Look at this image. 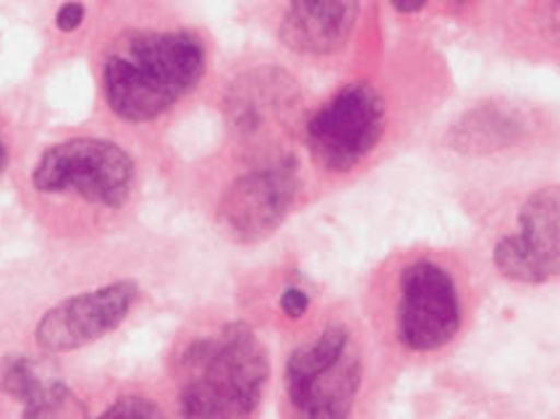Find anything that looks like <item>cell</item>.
Segmentation results:
<instances>
[{"instance_id": "obj_1", "label": "cell", "mask_w": 560, "mask_h": 419, "mask_svg": "<svg viewBox=\"0 0 560 419\" xmlns=\"http://www.w3.org/2000/svg\"><path fill=\"white\" fill-rule=\"evenodd\" d=\"M208 71V37L158 9L116 13L95 45L100 105L129 129H155L176 116Z\"/></svg>"}, {"instance_id": "obj_2", "label": "cell", "mask_w": 560, "mask_h": 419, "mask_svg": "<svg viewBox=\"0 0 560 419\" xmlns=\"http://www.w3.org/2000/svg\"><path fill=\"white\" fill-rule=\"evenodd\" d=\"M22 197L45 234L92 242L116 234L135 212L139 165L110 137H63L45 144L30 163Z\"/></svg>"}, {"instance_id": "obj_3", "label": "cell", "mask_w": 560, "mask_h": 419, "mask_svg": "<svg viewBox=\"0 0 560 419\" xmlns=\"http://www.w3.org/2000/svg\"><path fill=\"white\" fill-rule=\"evenodd\" d=\"M270 377V351L255 325L208 310L173 336L160 391L173 419H259Z\"/></svg>"}, {"instance_id": "obj_4", "label": "cell", "mask_w": 560, "mask_h": 419, "mask_svg": "<svg viewBox=\"0 0 560 419\" xmlns=\"http://www.w3.org/2000/svg\"><path fill=\"white\" fill-rule=\"evenodd\" d=\"M383 357L370 325L346 304L323 310L293 338L280 368L283 419H372Z\"/></svg>"}, {"instance_id": "obj_5", "label": "cell", "mask_w": 560, "mask_h": 419, "mask_svg": "<svg viewBox=\"0 0 560 419\" xmlns=\"http://www.w3.org/2000/svg\"><path fill=\"white\" fill-rule=\"evenodd\" d=\"M466 317L464 276L432 252L390 257L366 286L364 321L385 354H440L464 334Z\"/></svg>"}, {"instance_id": "obj_6", "label": "cell", "mask_w": 560, "mask_h": 419, "mask_svg": "<svg viewBox=\"0 0 560 419\" xmlns=\"http://www.w3.org/2000/svg\"><path fill=\"white\" fill-rule=\"evenodd\" d=\"M388 121V100L377 84H343L302 124V142L312 168L328 178L351 176L383 144Z\"/></svg>"}, {"instance_id": "obj_7", "label": "cell", "mask_w": 560, "mask_h": 419, "mask_svg": "<svg viewBox=\"0 0 560 419\" xmlns=\"http://www.w3.org/2000/svg\"><path fill=\"white\" fill-rule=\"evenodd\" d=\"M302 195V171L296 158L280 155L246 163L242 173L220 191L215 221L236 244H257L276 234Z\"/></svg>"}, {"instance_id": "obj_8", "label": "cell", "mask_w": 560, "mask_h": 419, "mask_svg": "<svg viewBox=\"0 0 560 419\" xmlns=\"http://www.w3.org/2000/svg\"><path fill=\"white\" fill-rule=\"evenodd\" d=\"M296 110V82L276 66L246 71L229 86L223 100L225 124L236 148L244 150L246 163L289 155L280 137L291 129Z\"/></svg>"}, {"instance_id": "obj_9", "label": "cell", "mask_w": 560, "mask_h": 419, "mask_svg": "<svg viewBox=\"0 0 560 419\" xmlns=\"http://www.w3.org/2000/svg\"><path fill=\"white\" fill-rule=\"evenodd\" d=\"M492 265L513 283L539 286L560 276V184L532 189L492 244Z\"/></svg>"}, {"instance_id": "obj_10", "label": "cell", "mask_w": 560, "mask_h": 419, "mask_svg": "<svg viewBox=\"0 0 560 419\" xmlns=\"http://www.w3.org/2000/svg\"><path fill=\"white\" fill-rule=\"evenodd\" d=\"M362 16V0H283L276 35L293 56L328 61L349 48Z\"/></svg>"}, {"instance_id": "obj_11", "label": "cell", "mask_w": 560, "mask_h": 419, "mask_svg": "<svg viewBox=\"0 0 560 419\" xmlns=\"http://www.w3.org/2000/svg\"><path fill=\"white\" fill-rule=\"evenodd\" d=\"M135 299L137 291L129 283L108 286L95 294L71 299L61 310L52 312L48 323L43 325L45 341L56 349H71V346L95 341L129 315Z\"/></svg>"}, {"instance_id": "obj_12", "label": "cell", "mask_w": 560, "mask_h": 419, "mask_svg": "<svg viewBox=\"0 0 560 419\" xmlns=\"http://www.w3.org/2000/svg\"><path fill=\"white\" fill-rule=\"evenodd\" d=\"M77 419H173L160 383L110 381L92 391Z\"/></svg>"}, {"instance_id": "obj_13", "label": "cell", "mask_w": 560, "mask_h": 419, "mask_svg": "<svg viewBox=\"0 0 560 419\" xmlns=\"http://www.w3.org/2000/svg\"><path fill=\"white\" fill-rule=\"evenodd\" d=\"M82 22H84V5L82 3H66L63 9L58 11V30L73 32Z\"/></svg>"}, {"instance_id": "obj_14", "label": "cell", "mask_w": 560, "mask_h": 419, "mask_svg": "<svg viewBox=\"0 0 560 419\" xmlns=\"http://www.w3.org/2000/svg\"><path fill=\"white\" fill-rule=\"evenodd\" d=\"M306 307H310V299H306L302 291H285L283 310L289 312V315H304Z\"/></svg>"}, {"instance_id": "obj_15", "label": "cell", "mask_w": 560, "mask_h": 419, "mask_svg": "<svg viewBox=\"0 0 560 419\" xmlns=\"http://www.w3.org/2000/svg\"><path fill=\"white\" fill-rule=\"evenodd\" d=\"M390 3H393V9L401 11V13H417V11H422L430 0H390Z\"/></svg>"}, {"instance_id": "obj_16", "label": "cell", "mask_w": 560, "mask_h": 419, "mask_svg": "<svg viewBox=\"0 0 560 419\" xmlns=\"http://www.w3.org/2000/svg\"><path fill=\"white\" fill-rule=\"evenodd\" d=\"M9 165H11V148H9V139L3 135V129H0V176L9 171Z\"/></svg>"}]
</instances>
